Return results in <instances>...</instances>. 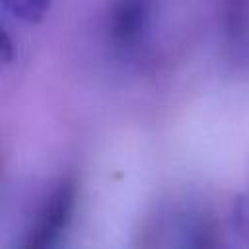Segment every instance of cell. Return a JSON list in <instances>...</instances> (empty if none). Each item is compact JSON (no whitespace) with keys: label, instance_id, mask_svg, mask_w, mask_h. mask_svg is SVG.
Here are the masks:
<instances>
[{"label":"cell","instance_id":"277c9868","mask_svg":"<svg viewBox=\"0 0 249 249\" xmlns=\"http://www.w3.org/2000/svg\"><path fill=\"white\" fill-rule=\"evenodd\" d=\"M53 0H2L4 8L21 21H39Z\"/></svg>","mask_w":249,"mask_h":249},{"label":"cell","instance_id":"5b68a950","mask_svg":"<svg viewBox=\"0 0 249 249\" xmlns=\"http://www.w3.org/2000/svg\"><path fill=\"white\" fill-rule=\"evenodd\" d=\"M0 47H2V56L6 62L12 60L14 56V49H12V41H10V35L6 31H2V39H0Z\"/></svg>","mask_w":249,"mask_h":249},{"label":"cell","instance_id":"3957f363","mask_svg":"<svg viewBox=\"0 0 249 249\" xmlns=\"http://www.w3.org/2000/svg\"><path fill=\"white\" fill-rule=\"evenodd\" d=\"M249 0H224V27L231 43H239L247 33Z\"/></svg>","mask_w":249,"mask_h":249},{"label":"cell","instance_id":"6da1fadb","mask_svg":"<svg viewBox=\"0 0 249 249\" xmlns=\"http://www.w3.org/2000/svg\"><path fill=\"white\" fill-rule=\"evenodd\" d=\"M78 200V183L74 177H62L47 195L21 241L23 249L53 247L70 228Z\"/></svg>","mask_w":249,"mask_h":249},{"label":"cell","instance_id":"7a4b0ae2","mask_svg":"<svg viewBox=\"0 0 249 249\" xmlns=\"http://www.w3.org/2000/svg\"><path fill=\"white\" fill-rule=\"evenodd\" d=\"M154 0H113L109 8V35L119 49L134 47L148 31Z\"/></svg>","mask_w":249,"mask_h":249}]
</instances>
